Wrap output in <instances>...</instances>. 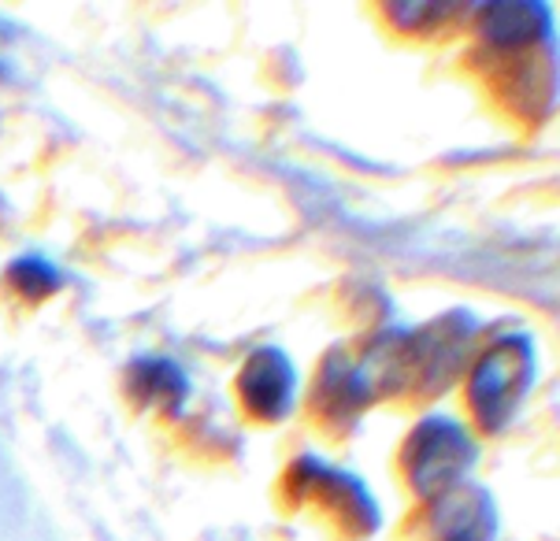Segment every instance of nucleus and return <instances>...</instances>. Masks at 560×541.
Segmentation results:
<instances>
[{
	"mask_svg": "<svg viewBox=\"0 0 560 541\" xmlns=\"http://www.w3.org/2000/svg\"><path fill=\"white\" fill-rule=\"evenodd\" d=\"M527 375H530V353H527V341L520 338L501 341L498 349H490L482 356L479 372L471 378V397H476V408L490 426L509 420V412L516 408V401L527 389Z\"/></svg>",
	"mask_w": 560,
	"mask_h": 541,
	"instance_id": "1",
	"label": "nucleus"
},
{
	"mask_svg": "<svg viewBox=\"0 0 560 541\" xmlns=\"http://www.w3.org/2000/svg\"><path fill=\"white\" fill-rule=\"evenodd\" d=\"M471 460V442L457 423H423L412 438V471L420 486H439L453 479L460 463Z\"/></svg>",
	"mask_w": 560,
	"mask_h": 541,
	"instance_id": "2",
	"label": "nucleus"
},
{
	"mask_svg": "<svg viewBox=\"0 0 560 541\" xmlns=\"http://www.w3.org/2000/svg\"><path fill=\"white\" fill-rule=\"evenodd\" d=\"M245 393H249L253 408H260V412H268V415H279L282 408H290L293 372L287 360H282V353H256L249 360Z\"/></svg>",
	"mask_w": 560,
	"mask_h": 541,
	"instance_id": "3",
	"label": "nucleus"
}]
</instances>
